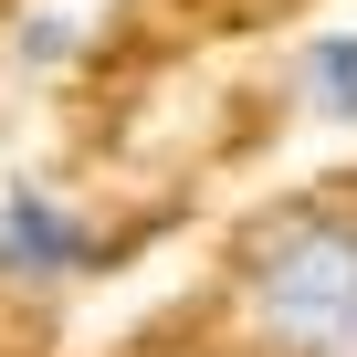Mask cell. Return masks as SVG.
I'll return each mask as SVG.
<instances>
[{
    "mask_svg": "<svg viewBox=\"0 0 357 357\" xmlns=\"http://www.w3.org/2000/svg\"><path fill=\"white\" fill-rule=\"evenodd\" d=\"M84 263H95V231L74 211H53L43 190H11V200H0V273H11V284H63Z\"/></svg>",
    "mask_w": 357,
    "mask_h": 357,
    "instance_id": "7a4b0ae2",
    "label": "cell"
},
{
    "mask_svg": "<svg viewBox=\"0 0 357 357\" xmlns=\"http://www.w3.org/2000/svg\"><path fill=\"white\" fill-rule=\"evenodd\" d=\"M53 53H74V22H63V11H43V22L22 32V63H53Z\"/></svg>",
    "mask_w": 357,
    "mask_h": 357,
    "instance_id": "277c9868",
    "label": "cell"
},
{
    "mask_svg": "<svg viewBox=\"0 0 357 357\" xmlns=\"http://www.w3.org/2000/svg\"><path fill=\"white\" fill-rule=\"evenodd\" d=\"M305 95H315V116L357 126V32H336V43L305 53Z\"/></svg>",
    "mask_w": 357,
    "mask_h": 357,
    "instance_id": "3957f363",
    "label": "cell"
},
{
    "mask_svg": "<svg viewBox=\"0 0 357 357\" xmlns=\"http://www.w3.org/2000/svg\"><path fill=\"white\" fill-rule=\"evenodd\" d=\"M252 315L284 347H347L357 336V231L347 221H284L252 252Z\"/></svg>",
    "mask_w": 357,
    "mask_h": 357,
    "instance_id": "6da1fadb",
    "label": "cell"
}]
</instances>
